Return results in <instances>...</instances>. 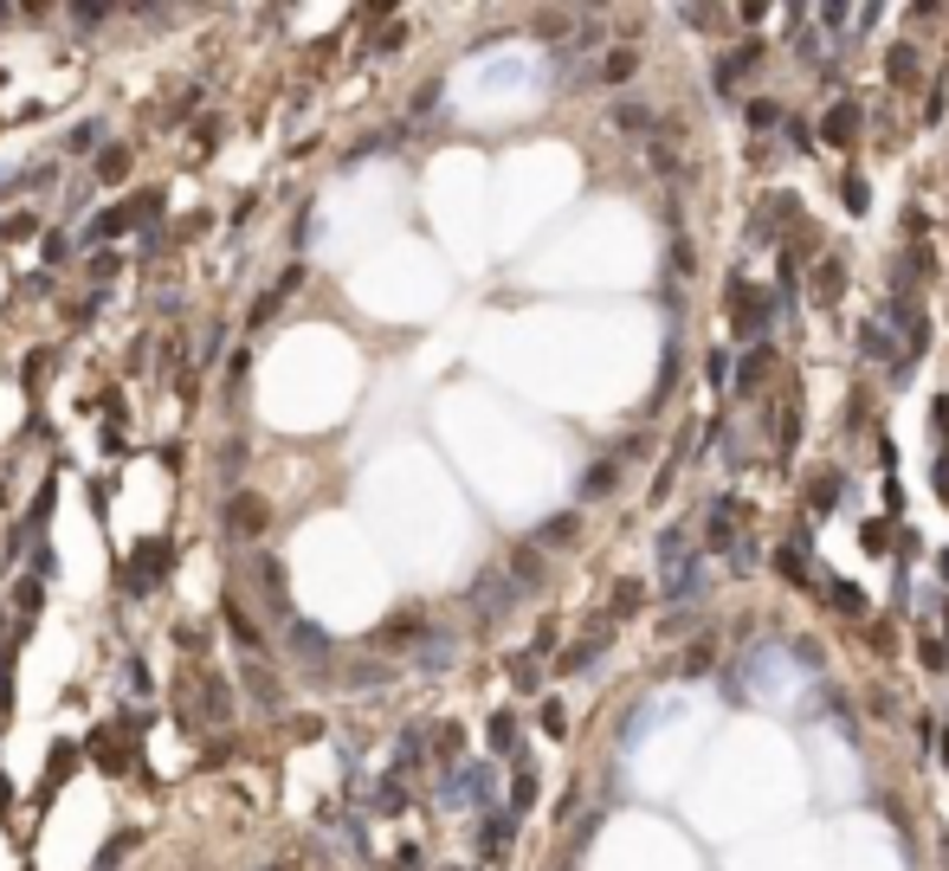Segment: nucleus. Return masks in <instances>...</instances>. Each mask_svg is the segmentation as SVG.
I'll return each instance as SVG.
<instances>
[{"label": "nucleus", "mask_w": 949, "mask_h": 871, "mask_svg": "<svg viewBox=\"0 0 949 871\" xmlns=\"http://www.w3.org/2000/svg\"><path fill=\"white\" fill-rule=\"evenodd\" d=\"M492 795H497L492 761H458V768H446V781H440V800H446V807H472V800H492Z\"/></svg>", "instance_id": "nucleus-1"}, {"label": "nucleus", "mask_w": 949, "mask_h": 871, "mask_svg": "<svg viewBox=\"0 0 949 871\" xmlns=\"http://www.w3.org/2000/svg\"><path fill=\"white\" fill-rule=\"evenodd\" d=\"M168 556H175L168 542H136L130 562H123V594H149L155 581L168 574Z\"/></svg>", "instance_id": "nucleus-2"}, {"label": "nucleus", "mask_w": 949, "mask_h": 871, "mask_svg": "<svg viewBox=\"0 0 949 871\" xmlns=\"http://www.w3.org/2000/svg\"><path fill=\"white\" fill-rule=\"evenodd\" d=\"M517 601H524V588L510 581V569H485L478 581H472V606H478L485 620H504Z\"/></svg>", "instance_id": "nucleus-3"}, {"label": "nucleus", "mask_w": 949, "mask_h": 871, "mask_svg": "<svg viewBox=\"0 0 949 871\" xmlns=\"http://www.w3.org/2000/svg\"><path fill=\"white\" fill-rule=\"evenodd\" d=\"M252 581H259V594H266L271 620H278V626H291L298 613H291V588H285V562H278V556H252Z\"/></svg>", "instance_id": "nucleus-4"}, {"label": "nucleus", "mask_w": 949, "mask_h": 871, "mask_svg": "<svg viewBox=\"0 0 949 871\" xmlns=\"http://www.w3.org/2000/svg\"><path fill=\"white\" fill-rule=\"evenodd\" d=\"M769 317H775V303L750 291V284H730V323H736V336H762L769 330Z\"/></svg>", "instance_id": "nucleus-5"}, {"label": "nucleus", "mask_w": 949, "mask_h": 871, "mask_svg": "<svg viewBox=\"0 0 949 871\" xmlns=\"http://www.w3.org/2000/svg\"><path fill=\"white\" fill-rule=\"evenodd\" d=\"M266 523H271V510H266V497H233L227 504V530L233 536H266Z\"/></svg>", "instance_id": "nucleus-6"}, {"label": "nucleus", "mask_w": 949, "mask_h": 871, "mask_svg": "<svg viewBox=\"0 0 949 871\" xmlns=\"http://www.w3.org/2000/svg\"><path fill=\"white\" fill-rule=\"evenodd\" d=\"M730 510H736V504H730V497H718V504H711V517H704V549H743V536H736V517H730Z\"/></svg>", "instance_id": "nucleus-7"}, {"label": "nucleus", "mask_w": 949, "mask_h": 871, "mask_svg": "<svg viewBox=\"0 0 949 871\" xmlns=\"http://www.w3.org/2000/svg\"><path fill=\"white\" fill-rule=\"evenodd\" d=\"M453 659H458V640L446 633V626H433V633L420 640V652H414V665H420V672H446Z\"/></svg>", "instance_id": "nucleus-8"}, {"label": "nucleus", "mask_w": 949, "mask_h": 871, "mask_svg": "<svg viewBox=\"0 0 949 871\" xmlns=\"http://www.w3.org/2000/svg\"><path fill=\"white\" fill-rule=\"evenodd\" d=\"M239 678H246V691H252V704H259V711H278V704H285V691H278V678L266 672V659L239 665Z\"/></svg>", "instance_id": "nucleus-9"}, {"label": "nucleus", "mask_w": 949, "mask_h": 871, "mask_svg": "<svg viewBox=\"0 0 949 871\" xmlns=\"http://www.w3.org/2000/svg\"><path fill=\"white\" fill-rule=\"evenodd\" d=\"M608 640H613V626H608V620H601V626H595L588 640H575L569 652H563V672H588V665H595V659L608 652Z\"/></svg>", "instance_id": "nucleus-10"}, {"label": "nucleus", "mask_w": 949, "mask_h": 871, "mask_svg": "<svg viewBox=\"0 0 949 871\" xmlns=\"http://www.w3.org/2000/svg\"><path fill=\"white\" fill-rule=\"evenodd\" d=\"M821 136H827V149H846L853 136H859V104L846 97V104H834L827 111V123H821Z\"/></svg>", "instance_id": "nucleus-11"}, {"label": "nucleus", "mask_w": 949, "mask_h": 871, "mask_svg": "<svg viewBox=\"0 0 949 871\" xmlns=\"http://www.w3.org/2000/svg\"><path fill=\"white\" fill-rule=\"evenodd\" d=\"M298 284H305V266L278 271V284H271V291H266V298H259V303H252V323H266V317H278V310H285V298H291Z\"/></svg>", "instance_id": "nucleus-12"}, {"label": "nucleus", "mask_w": 949, "mask_h": 871, "mask_svg": "<svg viewBox=\"0 0 949 871\" xmlns=\"http://www.w3.org/2000/svg\"><path fill=\"white\" fill-rule=\"evenodd\" d=\"M285 640H291V652H298V659H310V665H323V659H330V640H323L310 620H291V626H285Z\"/></svg>", "instance_id": "nucleus-13"}, {"label": "nucleus", "mask_w": 949, "mask_h": 871, "mask_svg": "<svg viewBox=\"0 0 949 871\" xmlns=\"http://www.w3.org/2000/svg\"><path fill=\"white\" fill-rule=\"evenodd\" d=\"M130 168H136V155L123 149V143H111V149H104L97 162H91V175H97L104 188H116V182H130Z\"/></svg>", "instance_id": "nucleus-14"}, {"label": "nucleus", "mask_w": 949, "mask_h": 871, "mask_svg": "<svg viewBox=\"0 0 949 871\" xmlns=\"http://www.w3.org/2000/svg\"><path fill=\"white\" fill-rule=\"evenodd\" d=\"M220 613H227L233 640H239V645H246V652H252V659H259V652H266V633H259V626L246 620V606H239V594H227V606H220Z\"/></svg>", "instance_id": "nucleus-15"}, {"label": "nucleus", "mask_w": 949, "mask_h": 871, "mask_svg": "<svg viewBox=\"0 0 949 871\" xmlns=\"http://www.w3.org/2000/svg\"><path fill=\"white\" fill-rule=\"evenodd\" d=\"M575 530H581V510H563V517H549V523L530 536V549H563V542H575Z\"/></svg>", "instance_id": "nucleus-16"}, {"label": "nucleus", "mask_w": 949, "mask_h": 871, "mask_svg": "<svg viewBox=\"0 0 949 871\" xmlns=\"http://www.w3.org/2000/svg\"><path fill=\"white\" fill-rule=\"evenodd\" d=\"M143 220V200H130V207H111V214H97L91 220V239H116V232H130Z\"/></svg>", "instance_id": "nucleus-17"}, {"label": "nucleus", "mask_w": 949, "mask_h": 871, "mask_svg": "<svg viewBox=\"0 0 949 871\" xmlns=\"http://www.w3.org/2000/svg\"><path fill=\"white\" fill-rule=\"evenodd\" d=\"M510 833H517V813H510V807H492V813H485V833H478V846H485V852H504V846H510Z\"/></svg>", "instance_id": "nucleus-18"}, {"label": "nucleus", "mask_w": 949, "mask_h": 871, "mask_svg": "<svg viewBox=\"0 0 949 871\" xmlns=\"http://www.w3.org/2000/svg\"><path fill=\"white\" fill-rule=\"evenodd\" d=\"M200 704H207V723H227L233 717V691H227V678H200Z\"/></svg>", "instance_id": "nucleus-19"}, {"label": "nucleus", "mask_w": 949, "mask_h": 871, "mask_svg": "<svg viewBox=\"0 0 949 871\" xmlns=\"http://www.w3.org/2000/svg\"><path fill=\"white\" fill-rule=\"evenodd\" d=\"M510 581H517L524 594L543 588V549H517V556H510Z\"/></svg>", "instance_id": "nucleus-20"}, {"label": "nucleus", "mask_w": 949, "mask_h": 871, "mask_svg": "<svg viewBox=\"0 0 949 871\" xmlns=\"http://www.w3.org/2000/svg\"><path fill=\"white\" fill-rule=\"evenodd\" d=\"M485 743H492L497 756H510V749H517V717H510V711H497V717L485 723Z\"/></svg>", "instance_id": "nucleus-21"}, {"label": "nucleus", "mask_w": 949, "mask_h": 871, "mask_svg": "<svg viewBox=\"0 0 949 871\" xmlns=\"http://www.w3.org/2000/svg\"><path fill=\"white\" fill-rule=\"evenodd\" d=\"M613 491V458H601V465H588V478H581V504H595V497Z\"/></svg>", "instance_id": "nucleus-22"}, {"label": "nucleus", "mask_w": 949, "mask_h": 871, "mask_svg": "<svg viewBox=\"0 0 949 871\" xmlns=\"http://www.w3.org/2000/svg\"><path fill=\"white\" fill-rule=\"evenodd\" d=\"M859 349H866L873 362H891V355H898V342L885 336V323H866V330H859Z\"/></svg>", "instance_id": "nucleus-23"}, {"label": "nucleus", "mask_w": 949, "mask_h": 871, "mask_svg": "<svg viewBox=\"0 0 949 871\" xmlns=\"http://www.w3.org/2000/svg\"><path fill=\"white\" fill-rule=\"evenodd\" d=\"M52 369H59V355H52V349H33V355H27V369H20V381H27V387H45Z\"/></svg>", "instance_id": "nucleus-24"}, {"label": "nucleus", "mask_w": 949, "mask_h": 871, "mask_svg": "<svg viewBox=\"0 0 949 871\" xmlns=\"http://www.w3.org/2000/svg\"><path fill=\"white\" fill-rule=\"evenodd\" d=\"M762 381H769V349H750V362H743V375H736V394H756Z\"/></svg>", "instance_id": "nucleus-25"}, {"label": "nucleus", "mask_w": 949, "mask_h": 871, "mask_svg": "<svg viewBox=\"0 0 949 871\" xmlns=\"http://www.w3.org/2000/svg\"><path fill=\"white\" fill-rule=\"evenodd\" d=\"M530 800H536V768H530V761H517V781H510V813H524Z\"/></svg>", "instance_id": "nucleus-26"}, {"label": "nucleus", "mask_w": 949, "mask_h": 871, "mask_svg": "<svg viewBox=\"0 0 949 871\" xmlns=\"http://www.w3.org/2000/svg\"><path fill=\"white\" fill-rule=\"evenodd\" d=\"M775 574L795 581V588H807V556H801V549H775Z\"/></svg>", "instance_id": "nucleus-27"}, {"label": "nucleus", "mask_w": 949, "mask_h": 871, "mask_svg": "<svg viewBox=\"0 0 949 871\" xmlns=\"http://www.w3.org/2000/svg\"><path fill=\"white\" fill-rule=\"evenodd\" d=\"M426 633H433V626H426V620H388V626H381V640H394V645H408V640H426Z\"/></svg>", "instance_id": "nucleus-28"}, {"label": "nucleus", "mask_w": 949, "mask_h": 871, "mask_svg": "<svg viewBox=\"0 0 949 871\" xmlns=\"http://www.w3.org/2000/svg\"><path fill=\"white\" fill-rule=\"evenodd\" d=\"M510 678H517V691H536V684H543V665H536V652H517V659H510Z\"/></svg>", "instance_id": "nucleus-29"}, {"label": "nucleus", "mask_w": 949, "mask_h": 871, "mask_svg": "<svg viewBox=\"0 0 949 871\" xmlns=\"http://www.w3.org/2000/svg\"><path fill=\"white\" fill-rule=\"evenodd\" d=\"M394 672L388 665H349V691H375V684H388Z\"/></svg>", "instance_id": "nucleus-30"}, {"label": "nucleus", "mask_w": 949, "mask_h": 871, "mask_svg": "<svg viewBox=\"0 0 949 871\" xmlns=\"http://www.w3.org/2000/svg\"><path fill=\"white\" fill-rule=\"evenodd\" d=\"M613 129H652V111L646 104H613Z\"/></svg>", "instance_id": "nucleus-31"}, {"label": "nucleus", "mask_w": 949, "mask_h": 871, "mask_svg": "<svg viewBox=\"0 0 949 871\" xmlns=\"http://www.w3.org/2000/svg\"><path fill=\"white\" fill-rule=\"evenodd\" d=\"M704 672H711V645L698 640V645H691V652L679 659V678H704Z\"/></svg>", "instance_id": "nucleus-32"}, {"label": "nucleus", "mask_w": 949, "mask_h": 871, "mask_svg": "<svg viewBox=\"0 0 949 871\" xmlns=\"http://www.w3.org/2000/svg\"><path fill=\"white\" fill-rule=\"evenodd\" d=\"M640 601H646V588H640V581H620V588H613V620H627V613H633Z\"/></svg>", "instance_id": "nucleus-33"}, {"label": "nucleus", "mask_w": 949, "mask_h": 871, "mask_svg": "<svg viewBox=\"0 0 949 871\" xmlns=\"http://www.w3.org/2000/svg\"><path fill=\"white\" fill-rule=\"evenodd\" d=\"M633 65H640L633 52H608V65H601V77H608V84H627V77H633Z\"/></svg>", "instance_id": "nucleus-34"}, {"label": "nucleus", "mask_w": 949, "mask_h": 871, "mask_svg": "<svg viewBox=\"0 0 949 871\" xmlns=\"http://www.w3.org/2000/svg\"><path fill=\"white\" fill-rule=\"evenodd\" d=\"M433 743H440V761H453V768H458V749H465V729H458V723H446V729H440Z\"/></svg>", "instance_id": "nucleus-35"}, {"label": "nucleus", "mask_w": 949, "mask_h": 871, "mask_svg": "<svg viewBox=\"0 0 949 871\" xmlns=\"http://www.w3.org/2000/svg\"><path fill=\"white\" fill-rule=\"evenodd\" d=\"M536 723H543V729H549V736H569V711H563V704H556V697H549V704H543V711H536Z\"/></svg>", "instance_id": "nucleus-36"}, {"label": "nucleus", "mask_w": 949, "mask_h": 871, "mask_svg": "<svg viewBox=\"0 0 949 871\" xmlns=\"http://www.w3.org/2000/svg\"><path fill=\"white\" fill-rule=\"evenodd\" d=\"M130 846H136V833H116L111 846H104V852H97V871H116V859H123V852H130Z\"/></svg>", "instance_id": "nucleus-37"}, {"label": "nucleus", "mask_w": 949, "mask_h": 871, "mask_svg": "<svg viewBox=\"0 0 949 871\" xmlns=\"http://www.w3.org/2000/svg\"><path fill=\"white\" fill-rule=\"evenodd\" d=\"M891 77H898V84H911V77H917V52H911V45H898V52H891Z\"/></svg>", "instance_id": "nucleus-38"}, {"label": "nucleus", "mask_w": 949, "mask_h": 871, "mask_svg": "<svg viewBox=\"0 0 949 871\" xmlns=\"http://www.w3.org/2000/svg\"><path fill=\"white\" fill-rule=\"evenodd\" d=\"M97 136H104L97 123H78V129H72V143H65V149H72V155H91V143H97Z\"/></svg>", "instance_id": "nucleus-39"}, {"label": "nucleus", "mask_w": 949, "mask_h": 871, "mask_svg": "<svg viewBox=\"0 0 949 871\" xmlns=\"http://www.w3.org/2000/svg\"><path fill=\"white\" fill-rule=\"evenodd\" d=\"M834 606H846V613H866V594H859V588H846V581H834Z\"/></svg>", "instance_id": "nucleus-40"}, {"label": "nucleus", "mask_w": 949, "mask_h": 871, "mask_svg": "<svg viewBox=\"0 0 949 871\" xmlns=\"http://www.w3.org/2000/svg\"><path fill=\"white\" fill-rule=\"evenodd\" d=\"M750 123H756V129H775V123H782V104H750Z\"/></svg>", "instance_id": "nucleus-41"}, {"label": "nucleus", "mask_w": 949, "mask_h": 871, "mask_svg": "<svg viewBox=\"0 0 949 871\" xmlns=\"http://www.w3.org/2000/svg\"><path fill=\"white\" fill-rule=\"evenodd\" d=\"M39 606H45V588H39V581H27V588H20V613H27V620H33Z\"/></svg>", "instance_id": "nucleus-42"}, {"label": "nucleus", "mask_w": 949, "mask_h": 871, "mask_svg": "<svg viewBox=\"0 0 949 871\" xmlns=\"http://www.w3.org/2000/svg\"><path fill=\"white\" fill-rule=\"evenodd\" d=\"M33 232V214H13V220H0V239H27Z\"/></svg>", "instance_id": "nucleus-43"}, {"label": "nucleus", "mask_w": 949, "mask_h": 871, "mask_svg": "<svg viewBox=\"0 0 949 871\" xmlns=\"http://www.w3.org/2000/svg\"><path fill=\"white\" fill-rule=\"evenodd\" d=\"M401 45H408V27H388V33L375 39V52H401Z\"/></svg>", "instance_id": "nucleus-44"}, {"label": "nucleus", "mask_w": 949, "mask_h": 871, "mask_svg": "<svg viewBox=\"0 0 949 871\" xmlns=\"http://www.w3.org/2000/svg\"><path fill=\"white\" fill-rule=\"evenodd\" d=\"M91 278H97V284H104V278H116V252H97V259H91Z\"/></svg>", "instance_id": "nucleus-45"}, {"label": "nucleus", "mask_w": 949, "mask_h": 871, "mask_svg": "<svg viewBox=\"0 0 949 871\" xmlns=\"http://www.w3.org/2000/svg\"><path fill=\"white\" fill-rule=\"evenodd\" d=\"M930 426H937V433H949V401H937V414H930Z\"/></svg>", "instance_id": "nucleus-46"}]
</instances>
